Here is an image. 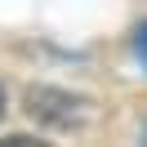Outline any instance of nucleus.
Returning a JSON list of instances; mask_svg holds the SVG:
<instances>
[{"mask_svg": "<svg viewBox=\"0 0 147 147\" xmlns=\"http://www.w3.org/2000/svg\"><path fill=\"white\" fill-rule=\"evenodd\" d=\"M85 107H89L85 98H71V94H63V89H45V85H40V89H27V111H31L36 120L58 125V129L80 125Z\"/></svg>", "mask_w": 147, "mask_h": 147, "instance_id": "f257e3e1", "label": "nucleus"}, {"mask_svg": "<svg viewBox=\"0 0 147 147\" xmlns=\"http://www.w3.org/2000/svg\"><path fill=\"white\" fill-rule=\"evenodd\" d=\"M134 54L143 58V67H147V22H143V27L134 31Z\"/></svg>", "mask_w": 147, "mask_h": 147, "instance_id": "f03ea898", "label": "nucleus"}, {"mask_svg": "<svg viewBox=\"0 0 147 147\" xmlns=\"http://www.w3.org/2000/svg\"><path fill=\"white\" fill-rule=\"evenodd\" d=\"M0 116H5V89H0Z\"/></svg>", "mask_w": 147, "mask_h": 147, "instance_id": "7ed1b4c3", "label": "nucleus"}]
</instances>
